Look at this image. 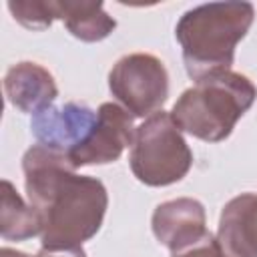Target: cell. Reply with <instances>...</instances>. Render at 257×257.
<instances>
[{
  "label": "cell",
  "mask_w": 257,
  "mask_h": 257,
  "mask_svg": "<svg viewBox=\"0 0 257 257\" xmlns=\"http://www.w3.org/2000/svg\"><path fill=\"white\" fill-rule=\"evenodd\" d=\"M34 257H86L82 247H72V249H40Z\"/></svg>",
  "instance_id": "15"
},
{
  "label": "cell",
  "mask_w": 257,
  "mask_h": 257,
  "mask_svg": "<svg viewBox=\"0 0 257 257\" xmlns=\"http://www.w3.org/2000/svg\"><path fill=\"white\" fill-rule=\"evenodd\" d=\"M255 98L257 88L245 74L223 70L187 88L173 104L171 116L183 133L205 143H221Z\"/></svg>",
  "instance_id": "3"
},
{
  "label": "cell",
  "mask_w": 257,
  "mask_h": 257,
  "mask_svg": "<svg viewBox=\"0 0 257 257\" xmlns=\"http://www.w3.org/2000/svg\"><path fill=\"white\" fill-rule=\"evenodd\" d=\"M217 243L227 257H257V193H241L223 207Z\"/></svg>",
  "instance_id": "9"
},
{
  "label": "cell",
  "mask_w": 257,
  "mask_h": 257,
  "mask_svg": "<svg viewBox=\"0 0 257 257\" xmlns=\"http://www.w3.org/2000/svg\"><path fill=\"white\" fill-rule=\"evenodd\" d=\"M0 257H32L24 251H16V249H10V247H2L0 249Z\"/></svg>",
  "instance_id": "16"
},
{
  "label": "cell",
  "mask_w": 257,
  "mask_h": 257,
  "mask_svg": "<svg viewBox=\"0 0 257 257\" xmlns=\"http://www.w3.org/2000/svg\"><path fill=\"white\" fill-rule=\"evenodd\" d=\"M96 124L84 145L68 155L74 169L86 165H106L120 159L122 151L133 145L135 126L133 114L116 102H102L98 106Z\"/></svg>",
  "instance_id": "7"
},
{
  "label": "cell",
  "mask_w": 257,
  "mask_h": 257,
  "mask_svg": "<svg viewBox=\"0 0 257 257\" xmlns=\"http://www.w3.org/2000/svg\"><path fill=\"white\" fill-rule=\"evenodd\" d=\"M28 203L42 219L44 249H72L92 239L104 221L108 193L96 177L78 175L66 155L32 145L22 157Z\"/></svg>",
  "instance_id": "1"
},
{
  "label": "cell",
  "mask_w": 257,
  "mask_h": 257,
  "mask_svg": "<svg viewBox=\"0 0 257 257\" xmlns=\"http://www.w3.org/2000/svg\"><path fill=\"white\" fill-rule=\"evenodd\" d=\"M171 257H227V255L219 247L217 237L211 231H207L205 237H201L197 243H193V245H189L185 249L173 251Z\"/></svg>",
  "instance_id": "14"
},
{
  "label": "cell",
  "mask_w": 257,
  "mask_h": 257,
  "mask_svg": "<svg viewBox=\"0 0 257 257\" xmlns=\"http://www.w3.org/2000/svg\"><path fill=\"white\" fill-rule=\"evenodd\" d=\"M253 18V4L239 0L207 2L187 10L175 26L187 74L197 82L231 70L235 48L249 32Z\"/></svg>",
  "instance_id": "2"
},
{
  "label": "cell",
  "mask_w": 257,
  "mask_h": 257,
  "mask_svg": "<svg viewBox=\"0 0 257 257\" xmlns=\"http://www.w3.org/2000/svg\"><path fill=\"white\" fill-rule=\"evenodd\" d=\"M56 16L82 42L104 40L116 28V20L106 14L102 2H56Z\"/></svg>",
  "instance_id": "11"
},
{
  "label": "cell",
  "mask_w": 257,
  "mask_h": 257,
  "mask_svg": "<svg viewBox=\"0 0 257 257\" xmlns=\"http://www.w3.org/2000/svg\"><path fill=\"white\" fill-rule=\"evenodd\" d=\"M4 94L14 108L36 114L52 106L58 96V86L44 66L24 60L10 66L4 74Z\"/></svg>",
  "instance_id": "10"
},
{
  "label": "cell",
  "mask_w": 257,
  "mask_h": 257,
  "mask_svg": "<svg viewBox=\"0 0 257 257\" xmlns=\"http://www.w3.org/2000/svg\"><path fill=\"white\" fill-rule=\"evenodd\" d=\"M0 235L4 241H26L42 235V219L38 211L30 203H24L8 179L2 181Z\"/></svg>",
  "instance_id": "12"
},
{
  "label": "cell",
  "mask_w": 257,
  "mask_h": 257,
  "mask_svg": "<svg viewBox=\"0 0 257 257\" xmlns=\"http://www.w3.org/2000/svg\"><path fill=\"white\" fill-rule=\"evenodd\" d=\"M8 10L14 20H18L28 30H44L48 28L56 16V2L52 0H10Z\"/></svg>",
  "instance_id": "13"
},
{
  "label": "cell",
  "mask_w": 257,
  "mask_h": 257,
  "mask_svg": "<svg viewBox=\"0 0 257 257\" xmlns=\"http://www.w3.org/2000/svg\"><path fill=\"white\" fill-rule=\"evenodd\" d=\"M108 88L124 110L149 118L163 110L169 98V72L153 54H124L108 72Z\"/></svg>",
  "instance_id": "5"
},
{
  "label": "cell",
  "mask_w": 257,
  "mask_h": 257,
  "mask_svg": "<svg viewBox=\"0 0 257 257\" xmlns=\"http://www.w3.org/2000/svg\"><path fill=\"white\" fill-rule=\"evenodd\" d=\"M128 163L133 175L149 187H167L187 177L193 153L171 112L159 110L135 128Z\"/></svg>",
  "instance_id": "4"
},
{
  "label": "cell",
  "mask_w": 257,
  "mask_h": 257,
  "mask_svg": "<svg viewBox=\"0 0 257 257\" xmlns=\"http://www.w3.org/2000/svg\"><path fill=\"white\" fill-rule=\"evenodd\" d=\"M153 235L171 253L197 243L207 233L205 207L191 197H179L157 205L151 217Z\"/></svg>",
  "instance_id": "8"
},
{
  "label": "cell",
  "mask_w": 257,
  "mask_h": 257,
  "mask_svg": "<svg viewBox=\"0 0 257 257\" xmlns=\"http://www.w3.org/2000/svg\"><path fill=\"white\" fill-rule=\"evenodd\" d=\"M98 112L82 102H64L32 114L30 131L38 145L70 155L84 145L96 124Z\"/></svg>",
  "instance_id": "6"
}]
</instances>
